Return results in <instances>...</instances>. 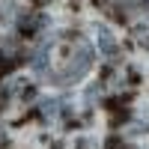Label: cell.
<instances>
[{
  "label": "cell",
  "mask_w": 149,
  "mask_h": 149,
  "mask_svg": "<svg viewBox=\"0 0 149 149\" xmlns=\"http://www.w3.org/2000/svg\"><path fill=\"white\" fill-rule=\"evenodd\" d=\"M90 66H93V48L86 45V42H81L78 51L69 57V63H66L63 74H60L57 81H60V84H74V81H81L84 74L90 72Z\"/></svg>",
  "instance_id": "6da1fadb"
},
{
  "label": "cell",
  "mask_w": 149,
  "mask_h": 149,
  "mask_svg": "<svg viewBox=\"0 0 149 149\" xmlns=\"http://www.w3.org/2000/svg\"><path fill=\"white\" fill-rule=\"evenodd\" d=\"M39 113H42V119L51 125V122H57L60 116H66V104L60 102V98H45V102L39 104Z\"/></svg>",
  "instance_id": "7a4b0ae2"
},
{
  "label": "cell",
  "mask_w": 149,
  "mask_h": 149,
  "mask_svg": "<svg viewBox=\"0 0 149 149\" xmlns=\"http://www.w3.org/2000/svg\"><path fill=\"white\" fill-rule=\"evenodd\" d=\"M95 39H98V51H102L107 60H113V57L119 54V48H116V39H113V33H110L107 27H98Z\"/></svg>",
  "instance_id": "3957f363"
},
{
  "label": "cell",
  "mask_w": 149,
  "mask_h": 149,
  "mask_svg": "<svg viewBox=\"0 0 149 149\" xmlns=\"http://www.w3.org/2000/svg\"><path fill=\"white\" fill-rule=\"evenodd\" d=\"M45 15L42 12H33V15H24L21 18V33H27V36H33V33H39L42 27H45Z\"/></svg>",
  "instance_id": "277c9868"
},
{
  "label": "cell",
  "mask_w": 149,
  "mask_h": 149,
  "mask_svg": "<svg viewBox=\"0 0 149 149\" xmlns=\"http://www.w3.org/2000/svg\"><path fill=\"white\" fill-rule=\"evenodd\" d=\"M45 66H48V48L42 45L39 51H36V57H33V69L36 72H45Z\"/></svg>",
  "instance_id": "5b68a950"
},
{
  "label": "cell",
  "mask_w": 149,
  "mask_h": 149,
  "mask_svg": "<svg viewBox=\"0 0 149 149\" xmlns=\"http://www.w3.org/2000/svg\"><path fill=\"white\" fill-rule=\"evenodd\" d=\"M137 39H140L143 48H149V30H137Z\"/></svg>",
  "instance_id": "8992f818"
},
{
  "label": "cell",
  "mask_w": 149,
  "mask_h": 149,
  "mask_svg": "<svg viewBox=\"0 0 149 149\" xmlns=\"http://www.w3.org/2000/svg\"><path fill=\"white\" fill-rule=\"evenodd\" d=\"M107 149H125V146H122L119 140H107Z\"/></svg>",
  "instance_id": "52a82bcc"
},
{
  "label": "cell",
  "mask_w": 149,
  "mask_h": 149,
  "mask_svg": "<svg viewBox=\"0 0 149 149\" xmlns=\"http://www.w3.org/2000/svg\"><path fill=\"white\" fill-rule=\"evenodd\" d=\"M78 149H93V143H90V140H81V143H78Z\"/></svg>",
  "instance_id": "ba28073f"
},
{
  "label": "cell",
  "mask_w": 149,
  "mask_h": 149,
  "mask_svg": "<svg viewBox=\"0 0 149 149\" xmlns=\"http://www.w3.org/2000/svg\"><path fill=\"white\" fill-rule=\"evenodd\" d=\"M36 3H45V0H36Z\"/></svg>",
  "instance_id": "9c48e42d"
}]
</instances>
